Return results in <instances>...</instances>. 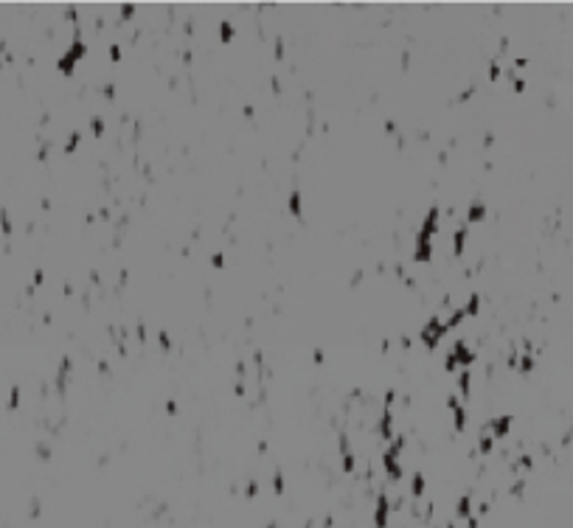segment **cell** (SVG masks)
<instances>
[{
	"mask_svg": "<svg viewBox=\"0 0 573 528\" xmlns=\"http://www.w3.org/2000/svg\"><path fill=\"white\" fill-rule=\"evenodd\" d=\"M467 242H469V225L461 222V225H455V231H452V256H455V259H461V256L467 253Z\"/></svg>",
	"mask_w": 573,
	"mask_h": 528,
	"instance_id": "3957f363",
	"label": "cell"
},
{
	"mask_svg": "<svg viewBox=\"0 0 573 528\" xmlns=\"http://www.w3.org/2000/svg\"><path fill=\"white\" fill-rule=\"evenodd\" d=\"M441 208L433 205L427 211V217L422 219L419 231H416V242H413V261L416 264H430L435 253V242L441 236Z\"/></svg>",
	"mask_w": 573,
	"mask_h": 528,
	"instance_id": "6da1fadb",
	"label": "cell"
},
{
	"mask_svg": "<svg viewBox=\"0 0 573 528\" xmlns=\"http://www.w3.org/2000/svg\"><path fill=\"white\" fill-rule=\"evenodd\" d=\"M286 208H290V214L295 219H303V197H301V191H292L290 200H286Z\"/></svg>",
	"mask_w": 573,
	"mask_h": 528,
	"instance_id": "277c9868",
	"label": "cell"
},
{
	"mask_svg": "<svg viewBox=\"0 0 573 528\" xmlns=\"http://www.w3.org/2000/svg\"><path fill=\"white\" fill-rule=\"evenodd\" d=\"M85 56H87V43H85V37H82V28H73V40L68 43V48H65L62 53H59L56 70H59V73H65V76H70L82 65V59H85Z\"/></svg>",
	"mask_w": 573,
	"mask_h": 528,
	"instance_id": "7a4b0ae2",
	"label": "cell"
}]
</instances>
